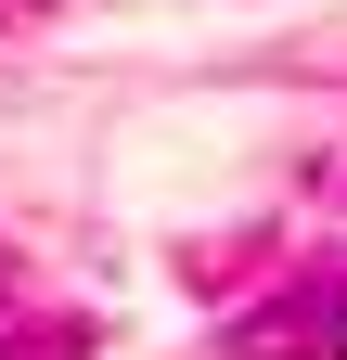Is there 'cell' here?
I'll use <instances>...</instances> for the list:
<instances>
[{"label": "cell", "mask_w": 347, "mask_h": 360, "mask_svg": "<svg viewBox=\"0 0 347 360\" xmlns=\"http://www.w3.org/2000/svg\"><path fill=\"white\" fill-rule=\"evenodd\" d=\"M232 360H347V270H309L296 296L244 309V322H232Z\"/></svg>", "instance_id": "6da1fadb"}]
</instances>
